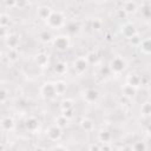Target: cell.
Instances as JSON below:
<instances>
[{"label": "cell", "mask_w": 151, "mask_h": 151, "mask_svg": "<svg viewBox=\"0 0 151 151\" xmlns=\"http://www.w3.org/2000/svg\"><path fill=\"white\" fill-rule=\"evenodd\" d=\"M47 24L50 27L52 28H57L60 27L64 24V17L61 15V13L59 12H52L51 15L47 18Z\"/></svg>", "instance_id": "1"}, {"label": "cell", "mask_w": 151, "mask_h": 151, "mask_svg": "<svg viewBox=\"0 0 151 151\" xmlns=\"http://www.w3.org/2000/svg\"><path fill=\"white\" fill-rule=\"evenodd\" d=\"M125 67H126V64H125L124 59H122V58H119V57H118V58H114V59L111 61V70H112L113 72H116V73H119V72L124 71Z\"/></svg>", "instance_id": "2"}, {"label": "cell", "mask_w": 151, "mask_h": 151, "mask_svg": "<svg viewBox=\"0 0 151 151\" xmlns=\"http://www.w3.org/2000/svg\"><path fill=\"white\" fill-rule=\"evenodd\" d=\"M122 33H123V35H124L125 38L131 39V38H133L134 34H136V27H134L132 24H125V25L123 26V28H122Z\"/></svg>", "instance_id": "3"}, {"label": "cell", "mask_w": 151, "mask_h": 151, "mask_svg": "<svg viewBox=\"0 0 151 151\" xmlns=\"http://www.w3.org/2000/svg\"><path fill=\"white\" fill-rule=\"evenodd\" d=\"M47 136H48V138L50 139H52V140H57V139H59L60 138V136H61V129L59 127V126H51L50 129H48V131H47Z\"/></svg>", "instance_id": "4"}, {"label": "cell", "mask_w": 151, "mask_h": 151, "mask_svg": "<svg viewBox=\"0 0 151 151\" xmlns=\"http://www.w3.org/2000/svg\"><path fill=\"white\" fill-rule=\"evenodd\" d=\"M70 45V41L66 37H58L55 40H54V46L58 48V50H66Z\"/></svg>", "instance_id": "5"}, {"label": "cell", "mask_w": 151, "mask_h": 151, "mask_svg": "<svg viewBox=\"0 0 151 151\" xmlns=\"http://www.w3.org/2000/svg\"><path fill=\"white\" fill-rule=\"evenodd\" d=\"M42 93L48 97V98H52L54 97L57 93H55V88H54V85H51V84H46L44 87H42Z\"/></svg>", "instance_id": "6"}, {"label": "cell", "mask_w": 151, "mask_h": 151, "mask_svg": "<svg viewBox=\"0 0 151 151\" xmlns=\"http://www.w3.org/2000/svg\"><path fill=\"white\" fill-rule=\"evenodd\" d=\"M74 67L77 71L79 72H84L87 68V60H85L84 58H79L77 59V61L74 63Z\"/></svg>", "instance_id": "7"}, {"label": "cell", "mask_w": 151, "mask_h": 151, "mask_svg": "<svg viewBox=\"0 0 151 151\" xmlns=\"http://www.w3.org/2000/svg\"><path fill=\"white\" fill-rule=\"evenodd\" d=\"M51 13H52V11H51V8L47 7V6L40 7V8L38 9V17L41 18V19H44V20H45V19L47 20V18L51 15Z\"/></svg>", "instance_id": "8"}, {"label": "cell", "mask_w": 151, "mask_h": 151, "mask_svg": "<svg viewBox=\"0 0 151 151\" xmlns=\"http://www.w3.org/2000/svg\"><path fill=\"white\" fill-rule=\"evenodd\" d=\"M85 98H86L87 101H94V100H97V98H98V92H97L96 90L90 88V90H87V91L85 92Z\"/></svg>", "instance_id": "9"}, {"label": "cell", "mask_w": 151, "mask_h": 151, "mask_svg": "<svg viewBox=\"0 0 151 151\" xmlns=\"http://www.w3.org/2000/svg\"><path fill=\"white\" fill-rule=\"evenodd\" d=\"M13 125H14V123H13L12 118H9V117H6L1 120V126L4 130H11L13 127Z\"/></svg>", "instance_id": "10"}, {"label": "cell", "mask_w": 151, "mask_h": 151, "mask_svg": "<svg viewBox=\"0 0 151 151\" xmlns=\"http://www.w3.org/2000/svg\"><path fill=\"white\" fill-rule=\"evenodd\" d=\"M137 9V4L136 2H125L124 4V12L125 13H131V12H134Z\"/></svg>", "instance_id": "11"}, {"label": "cell", "mask_w": 151, "mask_h": 151, "mask_svg": "<svg viewBox=\"0 0 151 151\" xmlns=\"http://www.w3.org/2000/svg\"><path fill=\"white\" fill-rule=\"evenodd\" d=\"M6 42H7V45H8L12 50H14V47L18 45L19 40H18V38H17L15 35H9V37L6 39Z\"/></svg>", "instance_id": "12"}, {"label": "cell", "mask_w": 151, "mask_h": 151, "mask_svg": "<svg viewBox=\"0 0 151 151\" xmlns=\"http://www.w3.org/2000/svg\"><path fill=\"white\" fill-rule=\"evenodd\" d=\"M140 48H142V51H143L145 54H149V53H150V40H149V39L143 40L142 44H140Z\"/></svg>", "instance_id": "13"}, {"label": "cell", "mask_w": 151, "mask_h": 151, "mask_svg": "<svg viewBox=\"0 0 151 151\" xmlns=\"http://www.w3.org/2000/svg\"><path fill=\"white\" fill-rule=\"evenodd\" d=\"M47 55H45V54H39V55H37V64L38 65H40V66H45L46 64H47Z\"/></svg>", "instance_id": "14"}, {"label": "cell", "mask_w": 151, "mask_h": 151, "mask_svg": "<svg viewBox=\"0 0 151 151\" xmlns=\"http://www.w3.org/2000/svg\"><path fill=\"white\" fill-rule=\"evenodd\" d=\"M26 126H27L28 130H34V129L38 126V122H37V119H34V118H29V119H27V122H26Z\"/></svg>", "instance_id": "15"}, {"label": "cell", "mask_w": 151, "mask_h": 151, "mask_svg": "<svg viewBox=\"0 0 151 151\" xmlns=\"http://www.w3.org/2000/svg\"><path fill=\"white\" fill-rule=\"evenodd\" d=\"M131 149H132V151H145L146 146L143 142H137V143L133 144V146Z\"/></svg>", "instance_id": "16"}, {"label": "cell", "mask_w": 151, "mask_h": 151, "mask_svg": "<svg viewBox=\"0 0 151 151\" xmlns=\"http://www.w3.org/2000/svg\"><path fill=\"white\" fill-rule=\"evenodd\" d=\"M54 88H55V93H63L66 88V85L63 83V81H59L54 85Z\"/></svg>", "instance_id": "17"}, {"label": "cell", "mask_w": 151, "mask_h": 151, "mask_svg": "<svg viewBox=\"0 0 151 151\" xmlns=\"http://www.w3.org/2000/svg\"><path fill=\"white\" fill-rule=\"evenodd\" d=\"M124 93H125L126 96H134L136 90H134V87H132V86L127 85V86L124 88Z\"/></svg>", "instance_id": "18"}, {"label": "cell", "mask_w": 151, "mask_h": 151, "mask_svg": "<svg viewBox=\"0 0 151 151\" xmlns=\"http://www.w3.org/2000/svg\"><path fill=\"white\" fill-rule=\"evenodd\" d=\"M8 22H9V18H8L6 14L0 15V25H1L2 27H5V26H6Z\"/></svg>", "instance_id": "19"}, {"label": "cell", "mask_w": 151, "mask_h": 151, "mask_svg": "<svg viewBox=\"0 0 151 151\" xmlns=\"http://www.w3.org/2000/svg\"><path fill=\"white\" fill-rule=\"evenodd\" d=\"M99 138H100L101 140H104V142H107V140L111 138V134H110L107 131H103V132L99 134Z\"/></svg>", "instance_id": "20"}, {"label": "cell", "mask_w": 151, "mask_h": 151, "mask_svg": "<svg viewBox=\"0 0 151 151\" xmlns=\"http://www.w3.org/2000/svg\"><path fill=\"white\" fill-rule=\"evenodd\" d=\"M40 38H41V40L42 41H48V40H51V34L47 32V31H44L41 34H40Z\"/></svg>", "instance_id": "21"}, {"label": "cell", "mask_w": 151, "mask_h": 151, "mask_svg": "<svg viewBox=\"0 0 151 151\" xmlns=\"http://www.w3.org/2000/svg\"><path fill=\"white\" fill-rule=\"evenodd\" d=\"M8 59H11V60H13V61H15V60L18 59V53H17L15 50H11V51L8 52Z\"/></svg>", "instance_id": "22"}, {"label": "cell", "mask_w": 151, "mask_h": 151, "mask_svg": "<svg viewBox=\"0 0 151 151\" xmlns=\"http://www.w3.org/2000/svg\"><path fill=\"white\" fill-rule=\"evenodd\" d=\"M61 107L64 109V111H67V110H70V109L72 107V101H71V100H64V101H63V105H61Z\"/></svg>", "instance_id": "23"}, {"label": "cell", "mask_w": 151, "mask_h": 151, "mask_svg": "<svg viewBox=\"0 0 151 151\" xmlns=\"http://www.w3.org/2000/svg\"><path fill=\"white\" fill-rule=\"evenodd\" d=\"M92 126H93V124H92L91 120H84V122H83V127H84V129H86V130H91Z\"/></svg>", "instance_id": "24"}, {"label": "cell", "mask_w": 151, "mask_h": 151, "mask_svg": "<svg viewBox=\"0 0 151 151\" xmlns=\"http://www.w3.org/2000/svg\"><path fill=\"white\" fill-rule=\"evenodd\" d=\"M7 93H6V91H4V90H0V103H4V101H6V99H7Z\"/></svg>", "instance_id": "25"}, {"label": "cell", "mask_w": 151, "mask_h": 151, "mask_svg": "<svg viewBox=\"0 0 151 151\" xmlns=\"http://www.w3.org/2000/svg\"><path fill=\"white\" fill-rule=\"evenodd\" d=\"M64 70H65V65H64V64H61V63H60V64L55 65V71H57V72L61 73V72H63Z\"/></svg>", "instance_id": "26"}, {"label": "cell", "mask_w": 151, "mask_h": 151, "mask_svg": "<svg viewBox=\"0 0 151 151\" xmlns=\"http://www.w3.org/2000/svg\"><path fill=\"white\" fill-rule=\"evenodd\" d=\"M142 109L144 110V113H145V114H149V113H150V105H149V103H145Z\"/></svg>", "instance_id": "27"}, {"label": "cell", "mask_w": 151, "mask_h": 151, "mask_svg": "<svg viewBox=\"0 0 151 151\" xmlns=\"http://www.w3.org/2000/svg\"><path fill=\"white\" fill-rule=\"evenodd\" d=\"M91 151H99V147L97 145H92L91 146Z\"/></svg>", "instance_id": "28"}, {"label": "cell", "mask_w": 151, "mask_h": 151, "mask_svg": "<svg viewBox=\"0 0 151 151\" xmlns=\"http://www.w3.org/2000/svg\"><path fill=\"white\" fill-rule=\"evenodd\" d=\"M122 151H132V149H131V147H129V146H126V147H124Z\"/></svg>", "instance_id": "29"}, {"label": "cell", "mask_w": 151, "mask_h": 151, "mask_svg": "<svg viewBox=\"0 0 151 151\" xmlns=\"http://www.w3.org/2000/svg\"><path fill=\"white\" fill-rule=\"evenodd\" d=\"M0 151H4V146L0 144Z\"/></svg>", "instance_id": "30"}, {"label": "cell", "mask_w": 151, "mask_h": 151, "mask_svg": "<svg viewBox=\"0 0 151 151\" xmlns=\"http://www.w3.org/2000/svg\"><path fill=\"white\" fill-rule=\"evenodd\" d=\"M0 59H1V53H0Z\"/></svg>", "instance_id": "31"}]
</instances>
